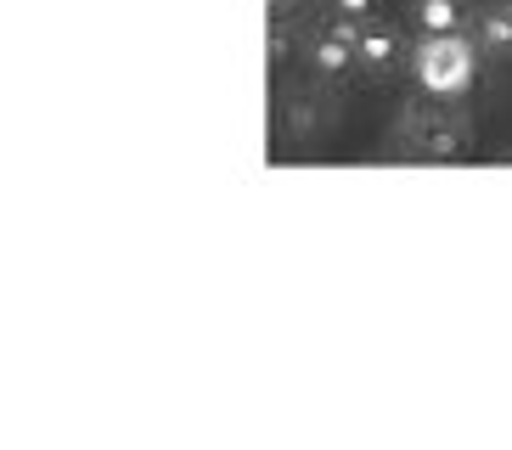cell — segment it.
<instances>
[{
	"instance_id": "1",
	"label": "cell",
	"mask_w": 512,
	"mask_h": 450,
	"mask_svg": "<svg viewBox=\"0 0 512 450\" xmlns=\"http://www.w3.org/2000/svg\"><path fill=\"white\" fill-rule=\"evenodd\" d=\"M467 147H473V124L456 113V102H439V96L406 102L389 124V152L411 164H451L467 158Z\"/></svg>"
},
{
	"instance_id": "2",
	"label": "cell",
	"mask_w": 512,
	"mask_h": 450,
	"mask_svg": "<svg viewBox=\"0 0 512 450\" xmlns=\"http://www.w3.org/2000/svg\"><path fill=\"white\" fill-rule=\"evenodd\" d=\"M479 40L473 29L462 34H417L411 40V79H417L422 96H439V102H462L473 79H479Z\"/></svg>"
},
{
	"instance_id": "3",
	"label": "cell",
	"mask_w": 512,
	"mask_h": 450,
	"mask_svg": "<svg viewBox=\"0 0 512 450\" xmlns=\"http://www.w3.org/2000/svg\"><path fill=\"white\" fill-rule=\"evenodd\" d=\"M299 62H304V74L321 79V85H338V79L361 74V62H355V23H344V17L310 23L299 40Z\"/></svg>"
},
{
	"instance_id": "4",
	"label": "cell",
	"mask_w": 512,
	"mask_h": 450,
	"mask_svg": "<svg viewBox=\"0 0 512 450\" xmlns=\"http://www.w3.org/2000/svg\"><path fill=\"white\" fill-rule=\"evenodd\" d=\"M355 62H361L366 79H394L400 68H411V40L400 23L377 12L366 23H355Z\"/></svg>"
},
{
	"instance_id": "5",
	"label": "cell",
	"mask_w": 512,
	"mask_h": 450,
	"mask_svg": "<svg viewBox=\"0 0 512 450\" xmlns=\"http://www.w3.org/2000/svg\"><path fill=\"white\" fill-rule=\"evenodd\" d=\"M473 0H406V17L417 34H462L473 29Z\"/></svg>"
},
{
	"instance_id": "6",
	"label": "cell",
	"mask_w": 512,
	"mask_h": 450,
	"mask_svg": "<svg viewBox=\"0 0 512 450\" xmlns=\"http://www.w3.org/2000/svg\"><path fill=\"white\" fill-rule=\"evenodd\" d=\"M473 40H479L484 57L512 62V0H490L473 12Z\"/></svg>"
},
{
	"instance_id": "7",
	"label": "cell",
	"mask_w": 512,
	"mask_h": 450,
	"mask_svg": "<svg viewBox=\"0 0 512 450\" xmlns=\"http://www.w3.org/2000/svg\"><path fill=\"white\" fill-rule=\"evenodd\" d=\"M304 29H293V12H271V34H265V45H271V62H287L293 51H299Z\"/></svg>"
},
{
	"instance_id": "8",
	"label": "cell",
	"mask_w": 512,
	"mask_h": 450,
	"mask_svg": "<svg viewBox=\"0 0 512 450\" xmlns=\"http://www.w3.org/2000/svg\"><path fill=\"white\" fill-rule=\"evenodd\" d=\"M327 17H344V23H366V17L383 12V0H321Z\"/></svg>"
},
{
	"instance_id": "9",
	"label": "cell",
	"mask_w": 512,
	"mask_h": 450,
	"mask_svg": "<svg viewBox=\"0 0 512 450\" xmlns=\"http://www.w3.org/2000/svg\"><path fill=\"white\" fill-rule=\"evenodd\" d=\"M304 0H271V12H299Z\"/></svg>"
}]
</instances>
